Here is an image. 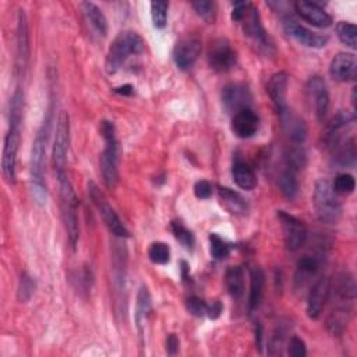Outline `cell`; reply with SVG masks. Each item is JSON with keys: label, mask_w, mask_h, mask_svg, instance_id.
<instances>
[{"label": "cell", "mask_w": 357, "mask_h": 357, "mask_svg": "<svg viewBox=\"0 0 357 357\" xmlns=\"http://www.w3.org/2000/svg\"><path fill=\"white\" fill-rule=\"evenodd\" d=\"M287 84H289L287 73L278 71L269 78V82L266 85V91L269 93V98H271L278 114L287 109V102H286Z\"/></svg>", "instance_id": "d4e9b609"}, {"label": "cell", "mask_w": 357, "mask_h": 357, "mask_svg": "<svg viewBox=\"0 0 357 357\" xmlns=\"http://www.w3.org/2000/svg\"><path fill=\"white\" fill-rule=\"evenodd\" d=\"M283 29L284 32L291 36L296 42H298L300 45L305 46V47H312V49H321L324 46H326L328 43V38L318 35L312 31H310L308 28L303 26L301 24H298L296 20L286 17L283 20Z\"/></svg>", "instance_id": "e0dca14e"}, {"label": "cell", "mask_w": 357, "mask_h": 357, "mask_svg": "<svg viewBox=\"0 0 357 357\" xmlns=\"http://www.w3.org/2000/svg\"><path fill=\"white\" fill-rule=\"evenodd\" d=\"M332 187L335 190L336 194H342V195H349L354 191L356 187V181L354 177L349 173H340L336 176L335 181L332 183Z\"/></svg>", "instance_id": "7bdbcfd3"}, {"label": "cell", "mask_w": 357, "mask_h": 357, "mask_svg": "<svg viewBox=\"0 0 357 357\" xmlns=\"http://www.w3.org/2000/svg\"><path fill=\"white\" fill-rule=\"evenodd\" d=\"M170 227H172V231H173L174 237H176L185 248L191 250V248L194 247V244H195L194 233H192L190 229H187L180 220H173L172 225H170Z\"/></svg>", "instance_id": "b9f144b4"}, {"label": "cell", "mask_w": 357, "mask_h": 357, "mask_svg": "<svg viewBox=\"0 0 357 357\" xmlns=\"http://www.w3.org/2000/svg\"><path fill=\"white\" fill-rule=\"evenodd\" d=\"M167 1H151V18L155 28L162 29L167 24Z\"/></svg>", "instance_id": "ab89813d"}, {"label": "cell", "mask_w": 357, "mask_h": 357, "mask_svg": "<svg viewBox=\"0 0 357 357\" xmlns=\"http://www.w3.org/2000/svg\"><path fill=\"white\" fill-rule=\"evenodd\" d=\"M225 284L231 298L240 300L244 294V271L240 265H233L226 269Z\"/></svg>", "instance_id": "4dcf8cb0"}, {"label": "cell", "mask_w": 357, "mask_h": 357, "mask_svg": "<svg viewBox=\"0 0 357 357\" xmlns=\"http://www.w3.org/2000/svg\"><path fill=\"white\" fill-rule=\"evenodd\" d=\"M192 8L195 13L206 22V24H213L216 18V3L209 1V0H197L191 3Z\"/></svg>", "instance_id": "60d3db41"}, {"label": "cell", "mask_w": 357, "mask_h": 357, "mask_svg": "<svg viewBox=\"0 0 357 357\" xmlns=\"http://www.w3.org/2000/svg\"><path fill=\"white\" fill-rule=\"evenodd\" d=\"M332 308L326 319V328L333 336H340L351 315L353 303L356 300V282L351 273L342 272L335 278L329 289Z\"/></svg>", "instance_id": "6da1fadb"}, {"label": "cell", "mask_w": 357, "mask_h": 357, "mask_svg": "<svg viewBox=\"0 0 357 357\" xmlns=\"http://www.w3.org/2000/svg\"><path fill=\"white\" fill-rule=\"evenodd\" d=\"M294 11L308 24L318 28H328L332 25V17L315 1L298 0L293 3Z\"/></svg>", "instance_id": "ffe728a7"}, {"label": "cell", "mask_w": 357, "mask_h": 357, "mask_svg": "<svg viewBox=\"0 0 357 357\" xmlns=\"http://www.w3.org/2000/svg\"><path fill=\"white\" fill-rule=\"evenodd\" d=\"M213 187L208 180H198L194 184V195L199 199H208L212 195Z\"/></svg>", "instance_id": "7dc6e473"}, {"label": "cell", "mask_w": 357, "mask_h": 357, "mask_svg": "<svg viewBox=\"0 0 357 357\" xmlns=\"http://www.w3.org/2000/svg\"><path fill=\"white\" fill-rule=\"evenodd\" d=\"M178 347H180V342H178L177 336L174 333H169L166 336V351L170 356H174L178 351Z\"/></svg>", "instance_id": "681fc988"}, {"label": "cell", "mask_w": 357, "mask_h": 357, "mask_svg": "<svg viewBox=\"0 0 357 357\" xmlns=\"http://www.w3.org/2000/svg\"><path fill=\"white\" fill-rule=\"evenodd\" d=\"M24 107H25V96L21 88H17L10 99V110H8V127L20 128L24 119Z\"/></svg>", "instance_id": "d6a6232c"}, {"label": "cell", "mask_w": 357, "mask_h": 357, "mask_svg": "<svg viewBox=\"0 0 357 357\" xmlns=\"http://www.w3.org/2000/svg\"><path fill=\"white\" fill-rule=\"evenodd\" d=\"M231 251V245L223 240L219 234L216 233H211L209 234V252H211V257L220 261V259H225L229 257Z\"/></svg>", "instance_id": "8d00e7d4"}, {"label": "cell", "mask_w": 357, "mask_h": 357, "mask_svg": "<svg viewBox=\"0 0 357 357\" xmlns=\"http://www.w3.org/2000/svg\"><path fill=\"white\" fill-rule=\"evenodd\" d=\"M60 184V209L61 218L64 223V229L67 233L68 244L73 250L77 248L79 238V222H78V199L73 184L66 174L57 176Z\"/></svg>", "instance_id": "5b68a950"}, {"label": "cell", "mask_w": 357, "mask_h": 357, "mask_svg": "<svg viewBox=\"0 0 357 357\" xmlns=\"http://www.w3.org/2000/svg\"><path fill=\"white\" fill-rule=\"evenodd\" d=\"M284 162H286V167L291 169L296 173L298 170H303L305 167V165H307L305 149L301 145H298V144L290 145L284 151Z\"/></svg>", "instance_id": "836d02e7"}, {"label": "cell", "mask_w": 357, "mask_h": 357, "mask_svg": "<svg viewBox=\"0 0 357 357\" xmlns=\"http://www.w3.org/2000/svg\"><path fill=\"white\" fill-rule=\"evenodd\" d=\"M264 287H265V275L261 268L254 266L250 271V294H248V310L250 312L255 311L264 296Z\"/></svg>", "instance_id": "f1b7e54d"}, {"label": "cell", "mask_w": 357, "mask_h": 357, "mask_svg": "<svg viewBox=\"0 0 357 357\" xmlns=\"http://www.w3.org/2000/svg\"><path fill=\"white\" fill-rule=\"evenodd\" d=\"M79 6L84 11L86 21L93 28V31L99 36H106L107 35V20H106L103 11L92 1H82Z\"/></svg>", "instance_id": "f546056e"}, {"label": "cell", "mask_w": 357, "mask_h": 357, "mask_svg": "<svg viewBox=\"0 0 357 357\" xmlns=\"http://www.w3.org/2000/svg\"><path fill=\"white\" fill-rule=\"evenodd\" d=\"M312 205L318 219L328 225H336L342 216V204L328 178H318L314 185Z\"/></svg>", "instance_id": "52a82bcc"}, {"label": "cell", "mask_w": 357, "mask_h": 357, "mask_svg": "<svg viewBox=\"0 0 357 357\" xmlns=\"http://www.w3.org/2000/svg\"><path fill=\"white\" fill-rule=\"evenodd\" d=\"M148 258L156 265H165L170 261V247L163 241H153L148 248Z\"/></svg>", "instance_id": "74e56055"}, {"label": "cell", "mask_w": 357, "mask_h": 357, "mask_svg": "<svg viewBox=\"0 0 357 357\" xmlns=\"http://www.w3.org/2000/svg\"><path fill=\"white\" fill-rule=\"evenodd\" d=\"M287 353L291 357H304L307 354V347L303 339L298 336H291L287 343Z\"/></svg>", "instance_id": "bcb514c9"}, {"label": "cell", "mask_w": 357, "mask_h": 357, "mask_svg": "<svg viewBox=\"0 0 357 357\" xmlns=\"http://www.w3.org/2000/svg\"><path fill=\"white\" fill-rule=\"evenodd\" d=\"M208 64L216 73H227L237 63V53L226 38H216L211 42L206 53Z\"/></svg>", "instance_id": "30bf717a"}, {"label": "cell", "mask_w": 357, "mask_h": 357, "mask_svg": "<svg viewBox=\"0 0 357 357\" xmlns=\"http://www.w3.org/2000/svg\"><path fill=\"white\" fill-rule=\"evenodd\" d=\"M218 197L222 206L231 215L243 216L248 212V202L247 199L237 191L229 187H219Z\"/></svg>", "instance_id": "484cf974"}, {"label": "cell", "mask_w": 357, "mask_h": 357, "mask_svg": "<svg viewBox=\"0 0 357 357\" xmlns=\"http://www.w3.org/2000/svg\"><path fill=\"white\" fill-rule=\"evenodd\" d=\"M68 148H70V120H68V114L64 110H61L57 116L54 141L52 148V163L57 176L66 174Z\"/></svg>", "instance_id": "ba28073f"}, {"label": "cell", "mask_w": 357, "mask_h": 357, "mask_svg": "<svg viewBox=\"0 0 357 357\" xmlns=\"http://www.w3.org/2000/svg\"><path fill=\"white\" fill-rule=\"evenodd\" d=\"M152 311V297L151 293L148 290V287L145 284H142L138 289L137 293V301H135V325L138 329L139 336H144V331H145V325L148 322L149 314Z\"/></svg>", "instance_id": "4316f807"}, {"label": "cell", "mask_w": 357, "mask_h": 357, "mask_svg": "<svg viewBox=\"0 0 357 357\" xmlns=\"http://www.w3.org/2000/svg\"><path fill=\"white\" fill-rule=\"evenodd\" d=\"M278 219L282 226L284 245L289 251H297L301 248L307 240L308 231L305 225L296 216L287 213L286 211H278Z\"/></svg>", "instance_id": "8fae6325"}, {"label": "cell", "mask_w": 357, "mask_h": 357, "mask_svg": "<svg viewBox=\"0 0 357 357\" xmlns=\"http://www.w3.org/2000/svg\"><path fill=\"white\" fill-rule=\"evenodd\" d=\"M88 192H89V197H91L93 205L96 206L99 215L102 216L103 223L107 226L110 233H113L116 237H120V238L130 237L128 230L126 229V226L117 216L116 211L112 208V205L107 202L105 194L99 190V187L93 181L88 183Z\"/></svg>", "instance_id": "9c48e42d"}, {"label": "cell", "mask_w": 357, "mask_h": 357, "mask_svg": "<svg viewBox=\"0 0 357 357\" xmlns=\"http://www.w3.org/2000/svg\"><path fill=\"white\" fill-rule=\"evenodd\" d=\"M202 50L201 40L195 36H185L180 39L173 47V60L180 70H188L198 60Z\"/></svg>", "instance_id": "2e32d148"}, {"label": "cell", "mask_w": 357, "mask_h": 357, "mask_svg": "<svg viewBox=\"0 0 357 357\" xmlns=\"http://www.w3.org/2000/svg\"><path fill=\"white\" fill-rule=\"evenodd\" d=\"M231 177L237 187L250 191L257 185V174L254 169L244 160L236 159L231 166Z\"/></svg>", "instance_id": "83f0119b"}, {"label": "cell", "mask_w": 357, "mask_h": 357, "mask_svg": "<svg viewBox=\"0 0 357 357\" xmlns=\"http://www.w3.org/2000/svg\"><path fill=\"white\" fill-rule=\"evenodd\" d=\"M354 123V114L340 110L336 113L325 127L324 142L328 148L333 149L340 141H343V131L349 130Z\"/></svg>", "instance_id": "d6986e66"}, {"label": "cell", "mask_w": 357, "mask_h": 357, "mask_svg": "<svg viewBox=\"0 0 357 357\" xmlns=\"http://www.w3.org/2000/svg\"><path fill=\"white\" fill-rule=\"evenodd\" d=\"M332 151H333V160L336 165H339L340 167L354 166L357 152H356V141L353 137L349 139L340 141Z\"/></svg>", "instance_id": "1f68e13d"}, {"label": "cell", "mask_w": 357, "mask_h": 357, "mask_svg": "<svg viewBox=\"0 0 357 357\" xmlns=\"http://www.w3.org/2000/svg\"><path fill=\"white\" fill-rule=\"evenodd\" d=\"M99 131L105 141V148L99 159L102 177L107 188H114L119 183V142L116 128L112 121L102 120Z\"/></svg>", "instance_id": "277c9868"}, {"label": "cell", "mask_w": 357, "mask_h": 357, "mask_svg": "<svg viewBox=\"0 0 357 357\" xmlns=\"http://www.w3.org/2000/svg\"><path fill=\"white\" fill-rule=\"evenodd\" d=\"M279 119H280V126L284 134L290 138L293 144L301 145L307 139L308 128L300 116H297L287 107L284 112L279 113Z\"/></svg>", "instance_id": "cb8c5ba5"}, {"label": "cell", "mask_w": 357, "mask_h": 357, "mask_svg": "<svg viewBox=\"0 0 357 357\" xmlns=\"http://www.w3.org/2000/svg\"><path fill=\"white\" fill-rule=\"evenodd\" d=\"M114 92L120 93V95H131L134 92V88H132V85L126 84V85H121L119 88H114Z\"/></svg>", "instance_id": "816d5d0a"}, {"label": "cell", "mask_w": 357, "mask_h": 357, "mask_svg": "<svg viewBox=\"0 0 357 357\" xmlns=\"http://www.w3.org/2000/svg\"><path fill=\"white\" fill-rule=\"evenodd\" d=\"M185 307L187 311L194 315V317H204L206 315V308H208V303H205L202 298L197 297V296H191L187 298L185 301Z\"/></svg>", "instance_id": "f6af8a7d"}, {"label": "cell", "mask_w": 357, "mask_h": 357, "mask_svg": "<svg viewBox=\"0 0 357 357\" xmlns=\"http://www.w3.org/2000/svg\"><path fill=\"white\" fill-rule=\"evenodd\" d=\"M278 185L283 197L293 199L298 192V181L296 177V172H293L289 167L283 169L278 177Z\"/></svg>", "instance_id": "e575fe53"}, {"label": "cell", "mask_w": 357, "mask_h": 357, "mask_svg": "<svg viewBox=\"0 0 357 357\" xmlns=\"http://www.w3.org/2000/svg\"><path fill=\"white\" fill-rule=\"evenodd\" d=\"M222 105L231 116L240 110L251 109L252 95L248 86L238 82H231L222 89Z\"/></svg>", "instance_id": "4fadbf2b"}, {"label": "cell", "mask_w": 357, "mask_h": 357, "mask_svg": "<svg viewBox=\"0 0 357 357\" xmlns=\"http://www.w3.org/2000/svg\"><path fill=\"white\" fill-rule=\"evenodd\" d=\"M356 68H357L356 56L353 53L340 52L332 59L329 64V74L335 81L344 82L356 77Z\"/></svg>", "instance_id": "603a6c76"}, {"label": "cell", "mask_w": 357, "mask_h": 357, "mask_svg": "<svg viewBox=\"0 0 357 357\" xmlns=\"http://www.w3.org/2000/svg\"><path fill=\"white\" fill-rule=\"evenodd\" d=\"M35 290H36L35 279L26 272L21 273L18 280V287H17V300L20 303H28L33 296Z\"/></svg>", "instance_id": "d590c367"}, {"label": "cell", "mask_w": 357, "mask_h": 357, "mask_svg": "<svg viewBox=\"0 0 357 357\" xmlns=\"http://www.w3.org/2000/svg\"><path fill=\"white\" fill-rule=\"evenodd\" d=\"M262 333H264L262 325L259 322H257L255 324V346L259 351H261V347H262Z\"/></svg>", "instance_id": "f907efd6"}, {"label": "cell", "mask_w": 357, "mask_h": 357, "mask_svg": "<svg viewBox=\"0 0 357 357\" xmlns=\"http://www.w3.org/2000/svg\"><path fill=\"white\" fill-rule=\"evenodd\" d=\"M222 311H223V305H222V303H220V301H218V300H215V301H212V303H209V304H208V308H206V317H208L209 319H216V318H219V317H220Z\"/></svg>", "instance_id": "c3c4849f"}, {"label": "cell", "mask_w": 357, "mask_h": 357, "mask_svg": "<svg viewBox=\"0 0 357 357\" xmlns=\"http://www.w3.org/2000/svg\"><path fill=\"white\" fill-rule=\"evenodd\" d=\"M322 265L321 254H307L301 257L297 262V269L294 275V287L296 290H303L310 284L311 279L317 276Z\"/></svg>", "instance_id": "44dd1931"}, {"label": "cell", "mask_w": 357, "mask_h": 357, "mask_svg": "<svg viewBox=\"0 0 357 357\" xmlns=\"http://www.w3.org/2000/svg\"><path fill=\"white\" fill-rule=\"evenodd\" d=\"M259 128V117L252 109H244L233 114L231 131L238 138H251Z\"/></svg>", "instance_id": "7402d4cb"}, {"label": "cell", "mask_w": 357, "mask_h": 357, "mask_svg": "<svg viewBox=\"0 0 357 357\" xmlns=\"http://www.w3.org/2000/svg\"><path fill=\"white\" fill-rule=\"evenodd\" d=\"M331 279L326 276L319 278L310 289L307 298V315L311 319H318L324 311V307L329 298Z\"/></svg>", "instance_id": "ac0fdd59"}, {"label": "cell", "mask_w": 357, "mask_h": 357, "mask_svg": "<svg viewBox=\"0 0 357 357\" xmlns=\"http://www.w3.org/2000/svg\"><path fill=\"white\" fill-rule=\"evenodd\" d=\"M17 56H15V70L18 77H24L25 70L29 61V31H28V20L24 10H18L17 15Z\"/></svg>", "instance_id": "5bb4252c"}, {"label": "cell", "mask_w": 357, "mask_h": 357, "mask_svg": "<svg viewBox=\"0 0 357 357\" xmlns=\"http://www.w3.org/2000/svg\"><path fill=\"white\" fill-rule=\"evenodd\" d=\"M52 127V109L47 110L42 126L39 127L31 149V188L35 202L38 205H45L47 201V187L45 180V163H46V149L49 142V134Z\"/></svg>", "instance_id": "7a4b0ae2"}, {"label": "cell", "mask_w": 357, "mask_h": 357, "mask_svg": "<svg viewBox=\"0 0 357 357\" xmlns=\"http://www.w3.org/2000/svg\"><path fill=\"white\" fill-rule=\"evenodd\" d=\"M305 91H307L308 99L312 103V109L317 120L322 121L329 109V92L324 78L319 75L310 77L305 84Z\"/></svg>", "instance_id": "9a60e30c"}, {"label": "cell", "mask_w": 357, "mask_h": 357, "mask_svg": "<svg viewBox=\"0 0 357 357\" xmlns=\"http://www.w3.org/2000/svg\"><path fill=\"white\" fill-rule=\"evenodd\" d=\"M145 49L144 39L134 31L120 32L112 42L106 54V71L109 74L117 73L130 56L139 54Z\"/></svg>", "instance_id": "8992f818"}, {"label": "cell", "mask_w": 357, "mask_h": 357, "mask_svg": "<svg viewBox=\"0 0 357 357\" xmlns=\"http://www.w3.org/2000/svg\"><path fill=\"white\" fill-rule=\"evenodd\" d=\"M286 333H287V329L282 324L276 326V329L273 331V333L269 339V344H268V353L271 356H278V354L282 353V347L284 344Z\"/></svg>", "instance_id": "ee69618b"}, {"label": "cell", "mask_w": 357, "mask_h": 357, "mask_svg": "<svg viewBox=\"0 0 357 357\" xmlns=\"http://www.w3.org/2000/svg\"><path fill=\"white\" fill-rule=\"evenodd\" d=\"M231 20L240 24L244 35L264 53L273 52V43L266 33L258 8L250 1H236L231 7Z\"/></svg>", "instance_id": "3957f363"}, {"label": "cell", "mask_w": 357, "mask_h": 357, "mask_svg": "<svg viewBox=\"0 0 357 357\" xmlns=\"http://www.w3.org/2000/svg\"><path fill=\"white\" fill-rule=\"evenodd\" d=\"M20 128L8 127V131L4 137L3 144V155H1V172L7 184L15 183V172H17V152L20 144Z\"/></svg>", "instance_id": "7c38bea8"}, {"label": "cell", "mask_w": 357, "mask_h": 357, "mask_svg": "<svg viewBox=\"0 0 357 357\" xmlns=\"http://www.w3.org/2000/svg\"><path fill=\"white\" fill-rule=\"evenodd\" d=\"M336 33H337V38L340 39L342 43H344L346 46H349L351 49L357 47V40H356L357 28H356L354 24L346 22V21H340L336 25Z\"/></svg>", "instance_id": "f35d334b"}]
</instances>
